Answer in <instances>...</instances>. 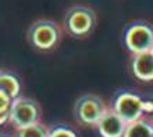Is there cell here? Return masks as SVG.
Wrapping results in <instances>:
<instances>
[{
  "instance_id": "cell-7",
  "label": "cell",
  "mask_w": 153,
  "mask_h": 137,
  "mask_svg": "<svg viewBox=\"0 0 153 137\" xmlns=\"http://www.w3.org/2000/svg\"><path fill=\"white\" fill-rule=\"evenodd\" d=\"M101 137H123L126 123L109 105L95 127Z\"/></svg>"
},
{
  "instance_id": "cell-16",
  "label": "cell",
  "mask_w": 153,
  "mask_h": 137,
  "mask_svg": "<svg viewBox=\"0 0 153 137\" xmlns=\"http://www.w3.org/2000/svg\"><path fill=\"white\" fill-rule=\"evenodd\" d=\"M0 137H13V136H10V134H4V133H1V134H0Z\"/></svg>"
},
{
  "instance_id": "cell-8",
  "label": "cell",
  "mask_w": 153,
  "mask_h": 137,
  "mask_svg": "<svg viewBox=\"0 0 153 137\" xmlns=\"http://www.w3.org/2000/svg\"><path fill=\"white\" fill-rule=\"evenodd\" d=\"M129 69L135 79L140 82H153V54L150 51L131 55Z\"/></svg>"
},
{
  "instance_id": "cell-9",
  "label": "cell",
  "mask_w": 153,
  "mask_h": 137,
  "mask_svg": "<svg viewBox=\"0 0 153 137\" xmlns=\"http://www.w3.org/2000/svg\"><path fill=\"white\" fill-rule=\"evenodd\" d=\"M0 89H3L11 99H16L22 95L23 85L20 78L13 71L0 69Z\"/></svg>"
},
{
  "instance_id": "cell-15",
  "label": "cell",
  "mask_w": 153,
  "mask_h": 137,
  "mask_svg": "<svg viewBox=\"0 0 153 137\" xmlns=\"http://www.w3.org/2000/svg\"><path fill=\"white\" fill-rule=\"evenodd\" d=\"M149 120V123H150V126H152V132H153V117L152 119H148Z\"/></svg>"
},
{
  "instance_id": "cell-3",
  "label": "cell",
  "mask_w": 153,
  "mask_h": 137,
  "mask_svg": "<svg viewBox=\"0 0 153 137\" xmlns=\"http://www.w3.org/2000/svg\"><path fill=\"white\" fill-rule=\"evenodd\" d=\"M108 109V105L102 96L97 93H84L75 100L72 115L76 124L87 129H95L101 116Z\"/></svg>"
},
{
  "instance_id": "cell-6",
  "label": "cell",
  "mask_w": 153,
  "mask_h": 137,
  "mask_svg": "<svg viewBox=\"0 0 153 137\" xmlns=\"http://www.w3.org/2000/svg\"><path fill=\"white\" fill-rule=\"evenodd\" d=\"M41 119H43L41 105L34 98L20 95L19 98L13 99L10 115H9V123L14 127V130L38 123L41 122Z\"/></svg>"
},
{
  "instance_id": "cell-13",
  "label": "cell",
  "mask_w": 153,
  "mask_h": 137,
  "mask_svg": "<svg viewBox=\"0 0 153 137\" xmlns=\"http://www.w3.org/2000/svg\"><path fill=\"white\" fill-rule=\"evenodd\" d=\"M48 137H78L76 132L67 124H55L50 126Z\"/></svg>"
},
{
  "instance_id": "cell-11",
  "label": "cell",
  "mask_w": 153,
  "mask_h": 137,
  "mask_svg": "<svg viewBox=\"0 0 153 137\" xmlns=\"http://www.w3.org/2000/svg\"><path fill=\"white\" fill-rule=\"evenodd\" d=\"M50 126L44 124L43 122H38L23 129H17L14 137H48Z\"/></svg>"
},
{
  "instance_id": "cell-5",
  "label": "cell",
  "mask_w": 153,
  "mask_h": 137,
  "mask_svg": "<svg viewBox=\"0 0 153 137\" xmlns=\"http://www.w3.org/2000/svg\"><path fill=\"white\" fill-rule=\"evenodd\" d=\"M122 38L131 55L150 51L153 44V24L146 20H133L125 26Z\"/></svg>"
},
{
  "instance_id": "cell-4",
  "label": "cell",
  "mask_w": 153,
  "mask_h": 137,
  "mask_svg": "<svg viewBox=\"0 0 153 137\" xmlns=\"http://www.w3.org/2000/svg\"><path fill=\"white\" fill-rule=\"evenodd\" d=\"M111 108L122 117V120L128 123L145 119L146 112V100L145 96L133 91H118L111 100Z\"/></svg>"
},
{
  "instance_id": "cell-17",
  "label": "cell",
  "mask_w": 153,
  "mask_h": 137,
  "mask_svg": "<svg viewBox=\"0 0 153 137\" xmlns=\"http://www.w3.org/2000/svg\"><path fill=\"white\" fill-rule=\"evenodd\" d=\"M150 52H152V54H153V44H152V48H150Z\"/></svg>"
},
{
  "instance_id": "cell-1",
  "label": "cell",
  "mask_w": 153,
  "mask_h": 137,
  "mask_svg": "<svg viewBox=\"0 0 153 137\" xmlns=\"http://www.w3.org/2000/svg\"><path fill=\"white\" fill-rule=\"evenodd\" d=\"M27 43L38 52H53L62 41V27L51 18H38L27 28Z\"/></svg>"
},
{
  "instance_id": "cell-10",
  "label": "cell",
  "mask_w": 153,
  "mask_h": 137,
  "mask_svg": "<svg viewBox=\"0 0 153 137\" xmlns=\"http://www.w3.org/2000/svg\"><path fill=\"white\" fill-rule=\"evenodd\" d=\"M123 137H153L152 126L148 119H139L136 122L128 123Z\"/></svg>"
},
{
  "instance_id": "cell-14",
  "label": "cell",
  "mask_w": 153,
  "mask_h": 137,
  "mask_svg": "<svg viewBox=\"0 0 153 137\" xmlns=\"http://www.w3.org/2000/svg\"><path fill=\"white\" fill-rule=\"evenodd\" d=\"M146 112H145V119H152L153 117V95L146 96Z\"/></svg>"
},
{
  "instance_id": "cell-2",
  "label": "cell",
  "mask_w": 153,
  "mask_h": 137,
  "mask_svg": "<svg viewBox=\"0 0 153 137\" xmlns=\"http://www.w3.org/2000/svg\"><path fill=\"white\" fill-rule=\"evenodd\" d=\"M98 24L97 11L91 6L76 4L70 6L62 17V31L72 38H87L94 33Z\"/></svg>"
},
{
  "instance_id": "cell-12",
  "label": "cell",
  "mask_w": 153,
  "mask_h": 137,
  "mask_svg": "<svg viewBox=\"0 0 153 137\" xmlns=\"http://www.w3.org/2000/svg\"><path fill=\"white\" fill-rule=\"evenodd\" d=\"M11 103H13V99L3 89H0V126L9 122Z\"/></svg>"
}]
</instances>
